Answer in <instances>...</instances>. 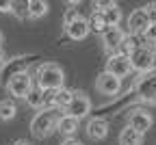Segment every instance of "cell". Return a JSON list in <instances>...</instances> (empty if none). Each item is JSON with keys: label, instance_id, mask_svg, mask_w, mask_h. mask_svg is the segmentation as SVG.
I'll return each mask as SVG.
<instances>
[{"label": "cell", "instance_id": "obj_4", "mask_svg": "<svg viewBox=\"0 0 156 145\" xmlns=\"http://www.w3.org/2000/svg\"><path fill=\"white\" fill-rule=\"evenodd\" d=\"M30 63H33V61H30L28 56H17V58H13V61H5L2 69H0V82L7 87V82H9L13 76L26 74V69H28Z\"/></svg>", "mask_w": 156, "mask_h": 145}, {"label": "cell", "instance_id": "obj_18", "mask_svg": "<svg viewBox=\"0 0 156 145\" xmlns=\"http://www.w3.org/2000/svg\"><path fill=\"white\" fill-rule=\"evenodd\" d=\"M141 41H143L141 35H126V37H124V44H122V48H119V52L126 54V56H130L136 48H141V46H143Z\"/></svg>", "mask_w": 156, "mask_h": 145}, {"label": "cell", "instance_id": "obj_34", "mask_svg": "<svg viewBox=\"0 0 156 145\" xmlns=\"http://www.w3.org/2000/svg\"><path fill=\"white\" fill-rule=\"evenodd\" d=\"M0 41H2V33H0Z\"/></svg>", "mask_w": 156, "mask_h": 145}, {"label": "cell", "instance_id": "obj_32", "mask_svg": "<svg viewBox=\"0 0 156 145\" xmlns=\"http://www.w3.org/2000/svg\"><path fill=\"white\" fill-rule=\"evenodd\" d=\"M5 65V54H2V50H0V67Z\"/></svg>", "mask_w": 156, "mask_h": 145}, {"label": "cell", "instance_id": "obj_17", "mask_svg": "<svg viewBox=\"0 0 156 145\" xmlns=\"http://www.w3.org/2000/svg\"><path fill=\"white\" fill-rule=\"evenodd\" d=\"M141 143H143V134L132 130L130 126H126L119 132V145H141Z\"/></svg>", "mask_w": 156, "mask_h": 145}, {"label": "cell", "instance_id": "obj_1", "mask_svg": "<svg viewBox=\"0 0 156 145\" xmlns=\"http://www.w3.org/2000/svg\"><path fill=\"white\" fill-rule=\"evenodd\" d=\"M58 115L54 108H44V111H39L33 121H30V132L37 136V139H46L48 134H52L56 130V123H58Z\"/></svg>", "mask_w": 156, "mask_h": 145}, {"label": "cell", "instance_id": "obj_10", "mask_svg": "<svg viewBox=\"0 0 156 145\" xmlns=\"http://www.w3.org/2000/svg\"><path fill=\"white\" fill-rule=\"evenodd\" d=\"M150 26V17L145 13V7L143 9H134L130 15H128V28H130V35H141L147 30Z\"/></svg>", "mask_w": 156, "mask_h": 145}, {"label": "cell", "instance_id": "obj_22", "mask_svg": "<svg viewBox=\"0 0 156 145\" xmlns=\"http://www.w3.org/2000/svg\"><path fill=\"white\" fill-rule=\"evenodd\" d=\"M104 19H106V24H108V28H115V26H119V22H122V9L119 7H111L108 11H104Z\"/></svg>", "mask_w": 156, "mask_h": 145}, {"label": "cell", "instance_id": "obj_5", "mask_svg": "<svg viewBox=\"0 0 156 145\" xmlns=\"http://www.w3.org/2000/svg\"><path fill=\"white\" fill-rule=\"evenodd\" d=\"M136 95H139L141 102H147V104H156V72L145 74L136 80Z\"/></svg>", "mask_w": 156, "mask_h": 145}, {"label": "cell", "instance_id": "obj_33", "mask_svg": "<svg viewBox=\"0 0 156 145\" xmlns=\"http://www.w3.org/2000/svg\"><path fill=\"white\" fill-rule=\"evenodd\" d=\"M13 145H30V143H28V141H15Z\"/></svg>", "mask_w": 156, "mask_h": 145}, {"label": "cell", "instance_id": "obj_7", "mask_svg": "<svg viewBox=\"0 0 156 145\" xmlns=\"http://www.w3.org/2000/svg\"><path fill=\"white\" fill-rule=\"evenodd\" d=\"M65 111H67V115L74 117V119H83V117H87L89 111H91V102H89V97H87L83 91H74V97H72L69 106H67Z\"/></svg>", "mask_w": 156, "mask_h": 145}, {"label": "cell", "instance_id": "obj_2", "mask_svg": "<svg viewBox=\"0 0 156 145\" xmlns=\"http://www.w3.org/2000/svg\"><path fill=\"white\" fill-rule=\"evenodd\" d=\"M65 74L56 63H44L37 69V87L39 89H63Z\"/></svg>", "mask_w": 156, "mask_h": 145}, {"label": "cell", "instance_id": "obj_14", "mask_svg": "<svg viewBox=\"0 0 156 145\" xmlns=\"http://www.w3.org/2000/svg\"><path fill=\"white\" fill-rule=\"evenodd\" d=\"M87 134L93 139V141H102L106 139L108 134V121L106 119H100V117H95L87 123Z\"/></svg>", "mask_w": 156, "mask_h": 145}, {"label": "cell", "instance_id": "obj_8", "mask_svg": "<svg viewBox=\"0 0 156 145\" xmlns=\"http://www.w3.org/2000/svg\"><path fill=\"white\" fill-rule=\"evenodd\" d=\"M30 89H33V80H30L28 72H26V74H17V76H13V78L7 82V91H9V95H13V97H26Z\"/></svg>", "mask_w": 156, "mask_h": 145}, {"label": "cell", "instance_id": "obj_16", "mask_svg": "<svg viewBox=\"0 0 156 145\" xmlns=\"http://www.w3.org/2000/svg\"><path fill=\"white\" fill-rule=\"evenodd\" d=\"M87 22H89V30H93L98 35H104L108 30V24H106V19H104V13H100V11H93L89 15Z\"/></svg>", "mask_w": 156, "mask_h": 145}, {"label": "cell", "instance_id": "obj_28", "mask_svg": "<svg viewBox=\"0 0 156 145\" xmlns=\"http://www.w3.org/2000/svg\"><path fill=\"white\" fill-rule=\"evenodd\" d=\"M145 13H147V17H150V24H156V2L147 5V7H145Z\"/></svg>", "mask_w": 156, "mask_h": 145}, {"label": "cell", "instance_id": "obj_12", "mask_svg": "<svg viewBox=\"0 0 156 145\" xmlns=\"http://www.w3.org/2000/svg\"><path fill=\"white\" fill-rule=\"evenodd\" d=\"M124 33H122V28L119 26H115V28H108L104 35H102V44H104V48L108 50V52H115L117 54V50L122 48V44H124Z\"/></svg>", "mask_w": 156, "mask_h": 145}, {"label": "cell", "instance_id": "obj_24", "mask_svg": "<svg viewBox=\"0 0 156 145\" xmlns=\"http://www.w3.org/2000/svg\"><path fill=\"white\" fill-rule=\"evenodd\" d=\"M41 97H44V108H52L56 104V91L58 89H41Z\"/></svg>", "mask_w": 156, "mask_h": 145}, {"label": "cell", "instance_id": "obj_6", "mask_svg": "<svg viewBox=\"0 0 156 145\" xmlns=\"http://www.w3.org/2000/svg\"><path fill=\"white\" fill-rule=\"evenodd\" d=\"M106 72L108 74H113L115 78H126L130 72H132V67H130V58L126 56V54H122V52H117V54H113L108 61H106Z\"/></svg>", "mask_w": 156, "mask_h": 145}, {"label": "cell", "instance_id": "obj_21", "mask_svg": "<svg viewBox=\"0 0 156 145\" xmlns=\"http://www.w3.org/2000/svg\"><path fill=\"white\" fill-rule=\"evenodd\" d=\"M41 93H44V91L39 89V87H33V89L28 91V95L24 97L26 104L33 106V108H41V106H44V97H41Z\"/></svg>", "mask_w": 156, "mask_h": 145}, {"label": "cell", "instance_id": "obj_30", "mask_svg": "<svg viewBox=\"0 0 156 145\" xmlns=\"http://www.w3.org/2000/svg\"><path fill=\"white\" fill-rule=\"evenodd\" d=\"M13 11V2L11 0H0V13H9Z\"/></svg>", "mask_w": 156, "mask_h": 145}, {"label": "cell", "instance_id": "obj_27", "mask_svg": "<svg viewBox=\"0 0 156 145\" xmlns=\"http://www.w3.org/2000/svg\"><path fill=\"white\" fill-rule=\"evenodd\" d=\"M117 2H113V0H98V2H93V7H95V11H100V13H104V11H108L111 7H115Z\"/></svg>", "mask_w": 156, "mask_h": 145}, {"label": "cell", "instance_id": "obj_13", "mask_svg": "<svg viewBox=\"0 0 156 145\" xmlns=\"http://www.w3.org/2000/svg\"><path fill=\"white\" fill-rule=\"evenodd\" d=\"M65 33L74 41H83L89 35V22L85 17H78V19H74L72 24H65Z\"/></svg>", "mask_w": 156, "mask_h": 145}, {"label": "cell", "instance_id": "obj_31", "mask_svg": "<svg viewBox=\"0 0 156 145\" xmlns=\"http://www.w3.org/2000/svg\"><path fill=\"white\" fill-rule=\"evenodd\" d=\"M61 145H80V143H78L76 139H65V141H63Z\"/></svg>", "mask_w": 156, "mask_h": 145}, {"label": "cell", "instance_id": "obj_35", "mask_svg": "<svg viewBox=\"0 0 156 145\" xmlns=\"http://www.w3.org/2000/svg\"><path fill=\"white\" fill-rule=\"evenodd\" d=\"M154 52H156V46H154Z\"/></svg>", "mask_w": 156, "mask_h": 145}, {"label": "cell", "instance_id": "obj_19", "mask_svg": "<svg viewBox=\"0 0 156 145\" xmlns=\"http://www.w3.org/2000/svg\"><path fill=\"white\" fill-rule=\"evenodd\" d=\"M50 5L46 0H28V17H44Z\"/></svg>", "mask_w": 156, "mask_h": 145}, {"label": "cell", "instance_id": "obj_26", "mask_svg": "<svg viewBox=\"0 0 156 145\" xmlns=\"http://www.w3.org/2000/svg\"><path fill=\"white\" fill-rule=\"evenodd\" d=\"M13 13H15L20 19L28 17V2H13Z\"/></svg>", "mask_w": 156, "mask_h": 145}, {"label": "cell", "instance_id": "obj_3", "mask_svg": "<svg viewBox=\"0 0 156 145\" xmlns=\"http://www.w3.org/2000/svg\"><path fill=\"white\" fill-rule=\"evenodd\" d=\"M128 58H130V67H132L134 72H139V74H147V72L156 65V52H154V48H150V46L136 48Z\"/></svg>", "mask_w": 156, "mask_h": 145}, {"label": "cell", "instance_id": "obj_11", "mask_svg": "<svg viewBox=\"0 0 156 145\" xmlns=\"http://www.w3.org/2000/svg\"><path fill=\"white\" fill-rule=\"evenodd\" d=\"M152 123H154V119H152V115H150L147 111L136 108V111H132V113L128 115V126H130L132 130H136V132H141V134H145V132L152 128Z\"/></svg>", "mask_w": 156, "mask_h": 145}, {"label": "cell", "instance_id": "obj_9", "mask_svg": "<svg viewBox=\"0 0 156 145\" xmlns=\"http://www.w3.org/2000/svg\"><path fill=\"white\" fill-rule=\"evenodd\" d=\"M95 89L100 91L102 95H117L122 89V80L119 78H115L113 74L108 72H102L100 76L95 78Z\"/></svg>", "mask_w": 156, "mask_h": 145}, {"label": "cell", "instance_id": "obj_20", "mask_svg": "<svg viewBox=\"0 0 156 145\" xmlns=\"http://www.w3.org/2000/svg\"><path fill=\"white\" fill-rule=\"evenodd\" d=\"M15 113H17V108H15V104H13V100H2V102H0V121L13 119Z\"/></svg>", "mask_w": 156, "mask_h": 145}, {"label": "cell", "instance_id": "obj_29", "mask_svg": "<svg viewBox=\"0 0 156 145\" xmlns=\"http://www.w3.org/2000/svg\"><path fill=\"white\" fill-rule=\"evenodd\" d=\"M78 17H80V15H78L76 9H67V11H65V24H72L74 19H78Z\"/></svg>", "mask_w": 156, "mask_h": 145}, {"label": "cell", "instance_id": "obj_23", "mask_svg": "<svg viewBox=\"0 0 156 145\" xmlns=\"http://www.w3.org/2000/svg\"><path fill=\"white\" fill-rule=\"evenodd\" d=\"M72 97H74V91H69V89H58L56 91V104L54 106H58V108H67L69 106V102H72Z\"/></svg>", "mask_w": 156, "mask_h": 145}, {"label": "cell", "instance_id": "obj_25", "mask_svg": "<svg viewBox=\"0 0 156 145\" xmlns=\"http://www.w3.org/2000/svg\"><path fill=\"white\" fill-rule=\"evenodd\" d=\"M143 41H147L150 48L156 46V24H150V26H147V30L143 33Z\"/></svg>", "mask_w": 156, "mask_h": 145}, {"label": "cell", "instance_id": "obj_15", "mask_svg": "<svg viewBox=\"0 0 156 145\" xmlns=\"http://www.w3.org/2000/svg\"><path fill=\"white\" fill-rule=\"evenodd\" d=\"M56 130L61 132L63 136L72 139V134L78 130V119H74L69 115H61V117H58V123H56Z\"/></svg>", "mask_w": 156, "mask_h": 145}]
</instances>
